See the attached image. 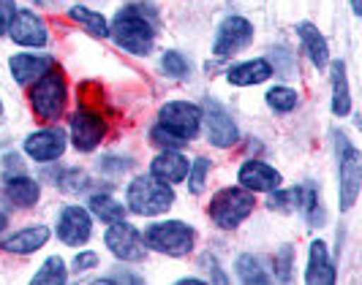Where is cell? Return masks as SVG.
Wrapping results in <instances>:
<instances>
[{
    "instance_id": "obj_14",
    "label": "cell",
    "mask_w": 362,
    "mask_h": 285,
    "mask_svg": "<svg viewBox=\"0 0 362 285\" xmlns=\"http://www.w3.org/2000/svg\"><path fill=\"white\" fill-rule=\"evenodd\" d=\"M66 150V136L60 128H49V131H38L33 136L25 139V152L33 158V161L49 163L54 158H60Z\"/></svg>"
},
{
    "instance_id": "obj_38",
    "label": "cell",
    "mask_w": 362,
    "mask_h": 285,
    "mask_svg": "<svg viewBox=\"0 0 362 285\" xmlns=\"http://www.w3.org/2000/svg\"><path fill=\"white\" fill-rule=\"evenodd\" d=\"M104 283H142V277H136V274H112V277H104Z\"/></svg>"
},
{
    "instance_id": "obj_27",
    "label": "cell",
    "mask_w": 362,
    "mask_h": 285,
    "mask_svg": "<svg viewBox=\"0 0 362 285\" xmlns=\"http://www.w3.org/2000/svg\"><path fill=\"white\" fill-rule=\"evenodd\" d=\"M69 280V274H66V264H63V258H47V264L38 269L36 277H33V283H44V285H60Z\"/></svg>"
},
{
    "instance_id": "obj_32",
    "label": "cell",
    "mask_w": 362,
    "mask_h": 285,
    "mask_svg": "<svg viewBox=\"0 0 362 285\" xmlns=\"http://www.w3.org/2000/svg\"><path fill=\"white\" fill-rule=\"evenodd\" d=\"M150 139H153L156 144H161V147H166V150H180L182 144H188L182 136L172 133V131H166L163 125H156V128L150 131Z\"/></svg>"
},
{
    "instance_id": "obj_30",
    "label": "cell",
    "mask_w": 362,
    "mask_h": 285,
    "mask_svg": "<svg viewBox=\"0 0 362 285\" xmlns=\"http://www.w3.org/2000/svg\"><path fill=\"white\" fill-rule=\"evenodd\" d=\"M207 171H210V161L207 158H197L194 163V169H188V188H191V193H197L199 196L202 190H204V177H207Z\"/></svg>"
},
{
    "instance_id": "obj_5",
    "label": "cell",
    "mask_w": 362,
    "mask_h": 285,
    "mask_svg": "<svg viewBox=\"0 0 362 285\" xmlns=\"http://www.w3.org/2000/svg\"><path fill=\"white\" fill-rule=\"evenodd\" d=\"M254 193L248 188H223L210 201V217L221 229H235L254 212Z\"/></svg>"
},
{
    "instance_id": "obj_19",
    "label": "cell",
    "mask_w": 362,
    "mask_h": 285,
    "mask_svg": "<svg viewBox=\"0 0 362 285\" xmlns=\"http://www.w3.org/2000/svg\"><path fill=\"white\" fill-rule=\"evenodd\" d=\"M188 169H191L188 161L182 158L180 152H172V150L161 152L156 161L150 163V174L156 179H161V182H182Z\"/></svg>"
},
{
    "instance_id": "obj_7",
    "label": "cell",
    "mask_w": 362,
    "mask_h": 285,
    "mask_svg": "<svg viewBox=\"0 0 362 285\" xmlns=\"http://www.w3.org/2000/svg\"><path fill=\"white\" fill-rule=\"evenodd\" d=\"M104 131H107L104 117L95 109H90L88 104H82V107L76 109V114L71 117V136L76 150H82V152L95 150L101 144V139H104Z\"/></svg>"
},
{
    "instance_id": "obj_22",
    "label": "cell",
    "mask_w": 362,
    "mask_h": 285,
    "mask_svg": "<svg viewBox=\"0 0 362 285\" xmlns=\"http://www.w3.org/2000/svg\"><path fill=\"white\" fill-rule=\"evenodd\" d=\"M272 76V66L267 60H251V63H243L235 66L229 71V82L237 87H248V85H259V82H267Z\"/></svg>"
},
{
    "instance_id": "obj_25",
    "label": "cell",
    "mask_w": 362,
    "mask_h": 285,
    "mask_svg": "<svg viewBox=\"0 0 362 285\" xmlns=\"http://www.w3.org/2000/svg\"><path fill=\"white\" fill-rule=\"evenodd\" d=\"M69 17H71L74 22H82V25L90 30L93 36H98V38L109 36L107 19L101 17L98 11H90V8H85V6H74L71 11H69Z\"/></svg>"
},
{
    "instance_id": "obj_35",
    "label": "cell",
    "mask_w": 362,
    "mask_h": 285,
    "mask_svg": "<svg viewBox=\"0 0 362 285\" xmlns=\"http://www.w3.org/2000/svg\"><path fill=\"white\" fill-rule=\"evenodd\" d=\"M275 264H278V277L281 280H289V269H291V248H284L278 253V258H275Z\"/></svg>"
},
{
    "instance_id": "obj_31",
    "label": "cell",
    "mask_w": 362,
    "mask_h": 285,
    "mask_svg": "<svg viewBox=\"0 0 362 285\" xmlns=\"http://www.w3.org/2000/svg\"><path fill=\"white\" fill-rule=\"evenodd\" d=\"M161 66H163V73L172 76V79H182V76L188 73V60H185L180 52H166L161 60Z\"/></svg>"
},
{
    "instance_id": "obj_40",
    "label": "cell",
    "mask_w": 362,
    "mask_h": 285,
    "mask_svg": "<svg viewBox=\"0 0 362 285\" xmlns=\"http://www.w3.org/2000/svg\"><path fill=\"white\" fill-rule=\"evenodd\" d=\"M3 229H6V214L0 212V231H3Z\"/></svg>"
},
{
    "instance_id": "obj_12",
    "label": "cell",
    "mask_w": 362,
    "mask_h": 285,
    "mask_svg": "<svg viewBox=\"0 0 362 285\" xmlns=\"http://www.w3.org/2000/svg\"><path fill=\"white\" fill-rule=\"evenodd\" d=\"M8 33H11V38L17 41L19 47H44L47 44V25L30 8L14 11V19L8 25Z\"/></svg>"
},
{
    "instance_id": "obj_8",
    "label": "cell",
    "mask_w": 362,
    "mask_h": 285,
    "mask_svg": "<svg viewBox=\"0 0 362 285\" xmlns=\"http://www.w3.org/2000/svg\"><path fill=\"white\" fill-rule=\"evenodd\" d=\"M104 242H107V248L112 250L117 258H123V261H142V258H145V239H142V234L136 231L131 223H126V220H115V223L109 226Z\"/></svg>"
},
{
    "instance_id": "obj_34",
    "label": "cell",
    "mask_w": 362,
    "mask_h": 285,
    "mask_svg": "<svg viewBox=\"0 0 362 285\" xmlns=\"http://www.w3.org/2000/svg\"><path fill=\"white\" fill-rule=\"evenodd\" d=\"M14 11H17V3L14 0H0V36L8 30V25L14 19Z\"/></svg>"
},
{
    "instance_id": "obj_39",
    "label": "cell",
    "mask_w": 362,
    "mask_h": 285,
    "mask_svg": "<svg viewBox=\"0 0 362 285\" xmlns=\"http://www.w3.org/2000/svg\"><path fill=\"white\" fill-rule=\"evenodd\" d=\"M351 6H354V11H357V14L362 11V8H360V0H351Z\"/></svg>"
},
{
    "instance_id": "obj_10",
    "label": "cell",
    "mask_w": 362,
    "mask_h": 285,
    "mask_svg": "<svg viewBox=\"0 0 362 285\" xmlns=\"http://www.w3.org/2000/svg\"><path fill=\"white\" fill-rule=\"evenodd\" d=\"M251 41H254V25L243 17H229L223 19V25L218 28L213 52L218 57H229V54H237L240 49H245Z\"/></svg>"
},
{
    "instance_id": "obj_20",
    "label": "cell",
    "mask_w": 362,
    "mask_h": 285,
    "mask_svg": "<svg viewBox=\"0 0 362 285\" xmlns=\"http://www.w3.org/2000/svg\"><path fill=\"white\" fill-rule=\"evenodd\" d=\"M52 57H36V54H17V57H11V73H14V79H17L19 85H28V82L38 79L41 73L47 71V68H52Z\"/></svg>"
},
{
    "instance_id": "obj_33",
    "label": "cell",
    "mask_w": 362,
    "mask_h": 285,
    "mask_svg": "<svg viewBox=\"0 0 362 285\" xmlns=\"http://www.w3.org/2000/svg\"><path fill=\"white\" fill-rule=\"evenodd\" d=\"M54 185H60L63 190H69V193H76V190H85L88 188V177L82 174V171H66V174H60Z\"/></svg>"
},
{
    "instance_id": "obj_29",
    "label": "cell",
    "mask_w": 362,
    "mask_h": 285,
    "mask_svg": "<svg viewBox=\"0 0 362 285\" xmlns=\"http://www.w3.org/2000/svg\"><path fill=\"white\" fill-rule=\"evenodd\" d=\"M267 104H270V109H275V111L286 114V111H291V109L297 107V92L289 87H272L270 92H267Z\"/></svg>"
},
{
    "instance_id": "obj_13",
    "label": "cell",
    "mask_w": 362,
    "mask_h": 285,
    "mask_svg": "<svg viewBox=\"0 0 362 285\" xmlns=\"http://www.w3.org/2000/svg\"><path fill=\"white\" fill-rule=\"evenodd\" d=\"M316 190L310 185H300V188H291V190H281V193H272V198L267 201L272 212H308L310 220L316 223Z\"/></svg>"
},
{
    "instance_id": "obj_3",
    "label": "cell",
    "mask_w": 362,
    "mask_h": 285,
    "mask_svg": "<svg viewBox=\"0 0 362 285\" xmlns=\"http://www.w3.org/2000/svg\"><path fill=\"white\" fill-rule=\"evenodd\" d=\"M66 79L60 68H47L36 79V85L30 90V104H33V111H36L41 120H60L63 109H66Z\"/></svg>"
},
{
    "instance_id": "obj_2",
    "label": "cell",
    "mask_w": 362,
    "mask_h": 285,
    "mask_svg": "<svg viewBox=\"0 0 362 285\" xmlns=\"http://www.w3.org/2000/svg\"><path fill=\"white\" fill-rule=\"evenodd\" d=\"M126 204L134 214L150 217V214L166 212V210L175 204V193H172V188H169L166 182L156 179L153 174H150V177H136L128 185Z\"/></svg>"
},
{
    "instance_id": "obj_16",
    "label": "cell",
    "mask_w": 362,
    "mask_h": 285,
    "mask_svg": "<svg viewBox=\"0 0 362 285\" xmlns=\"http://www.w3.org/2000/svg\"><path fill=\"white\" fill-rule=\"evenodd\" d=\"M240 185L248 188V190H278L281 188V174L262 161H248L243 169H240Z\"/></svg>"
},
{
    "instance_id": "obj_28",
    "label": "cell",
    "mask_w": 362,
    "mask_h": 285,
    "mask_svg": "<svg viewBox=\"0 0 362 285\" xmlns=\"http://www.w3.org/2000/svg\"><path fill=\"white\" fill-rule=\"evenodd\" d=\"M237 274L243 283H270V274L262 269L254 255H240L237 258Z\"/></svg>"
},
{
    "instance_id": "obj_18",
    "label": "cell",
    "mask_w": 362,
    "mask_h": 285,
    "mask_svg": "<svg viewBox=\"0 0 362 285\" xmlns=\"http://www.w3.org/2000/svg\"><path fill=\"white\" fill-rule=\"evenodd\" d=\"M49 239V229L47 226H30V229H22L14 236H8L0 248L6 253H17V255H28V253H36L38 248H44Z\"/></svg>"
},
{
    "instance_id": "obj_6",
    "label": "cell",
    "mask_w": 362,
    "mask_h": 285,
    "mask_svg": "<svg viewBox=\"0 0 362 285\" xmlns=\"http://www.w3.org/2000/svg\"><path fill=\"white\" fill-rule=\"evenodd\" d=\"M147 248L166 253V255H188L194 248V229L185 226L180 220H166V223H156L142 234Z\"/></svg>"
},
{
    "instance_id": "obj_15",
    "label": "cell",
    "mask_w": 362,
    "mask_h": 285,
    "mask_svg": "<svg viewBox=\"0 0 362 285\" xmlns=\"http://www.w3.org/2000/svg\"><path fill=\"white\" fill-rule=\"evenodd\" d=\"M90 214L85 212L82 207H69L60 214V223H57V236L66 242V245H85L90 239Z\"/></svg>"
},
{
    "instance_id": "obj_21",
    "label": "cell",
    "mask_w": 362,
    "mask_h": 285,
    "mask_svg": "<svg viewBox=\"0 0 362 285\" xmlns=\"http://www.w3.org/2000/svg\"><path fill=\"white\" fill-rule=\"evenodd\" d=\"M297 36L303 38V47H305V52H308L310 63H313L316 68H325L327 60H329V49H327L325 36H322L310 22H300V25H297Z\"/></svg>"
},
{
    "instance_id": "obj_37",
    "label": "cell",
    "mask_w": 362,
    "mask_h": 285,
    "mask_svg": "<svg viewBox=\"0 0 362 285\" xmlns=\"http://www.w3.org/2000/svg\"><path fill=\"white\" fill-rule=\"evenodd\" d=\"M202 264L213 267V280H216V283H226V274L218 269V264H216V258H213V255H202Z\"/></svg>"
},
{
    "instance_id": "obj_23",
    "label": "cell",
    "mask_w": 362,
    "mask_h": 285,
    "mask_svg": "<svg viewBox=\"0 0 362 285\" xmlns=\"http://www.w3.org/2000/svg\"><path fill=\"white\" fill-rule=\"evenodd\" d=\"M332 111L338 117H346L349 109H351V95H349V82H346V66L344 60H335L332 63Z\"/></svg>"
},
{
    "instance_id": "obj_11",
    "label": "cell",
    "mask_w": 362,
    "mask_h": 285,
    "mask_svg": "<svg viewBox=\"0 0 362 285\" xmlns=\"http://www.w3.org/2000/svg\"><path fill=\"white\" fill-rule=\"evenodd\" d=\"M204 125H207V139L216 147H232L237 142V128L229 117V111L213 98H204Z\"/></svg>"
},
{
    "instance_id": "obj_4",
    "label": "cell",
    "mask_w": 362,
    "mask_h": 285,
    "mask_svg": "<svg viewBox=\"0 0 362 285\" xmlns=\"http://www.w3.org/2000/svg\"><path fill=\"white\" fill-rule=\"evenodd\" d=\"M338 147V190H341V210H351L357 204L362 185V155L354 144L346 139L344 133L335 136Z\"/></svg>"
},
{
    "instance_id": "obj_17",
    "label": "cell",
    "mask_w": 362,
    "mask_h": 285,
    "mask_svg": "<svg viewBox=\"0 0 362 285\" xmlns=\"http://www.w3.org/2000/svg\"><path fill=\"white\" fill-rule=\"evenodd\" d=\"M305 283L308 285H332L335 283V269L329 261L325 242H313L308 255V272H305Z\"/></svg>"
},
{
    "instance_id": "obj_36",
    "label": "cell",
    "mask_w": 362,
    "mask_h": 285,
    "mask_svg": "<svg viewBox=\"0 0 362 285\" xmlns=\"http://www.w3.org/2000/svg\"><path fill=\"white\" fill-rule=\"evenodd\" d=\"M98 264V255L95 253H79L76 258H74V272H88Z\"/></svg>"
},
{
    "instance_id": "obj_26",
    "label": "cell",
    "mask_w": 362,
    "mask_h": 285,
    "mask_svg": "<svg viewBox=\"0 0 362 285\" xmlns=\"http://www.w3.org/2000/svg\"><path fill=\"white\" fill-rule=\"evenodd\" d=\"M90 212L95 214V217H101L104 223H115V220H123V217H126V207L117 204L115 198H109V196H93Z\"/></svg>"
},
{
    "instance_id": "obj_1",
    "label": "cell",
    "mask_w": 362,
    "mask_h": 285,
    "mask_svg": "<svg viewBox=\"0 0 362 285\" xmlns=\"http://www.w3.org/2000/svg\"><path fill=\"white\" fill-rule=\"evenodd\" d=\"M109 36L126 52L147 54L156 41V8L142 6V3L126 6L123 11H117V17L109 28Z\"/></svg>"
},
{
    "instance_id": "obj_9",
    "label": "cell",
    "mask_w": 362,
    "mask_h": 285,
    "mask_svg": "<svg viewBox=\"0 0 362 285\" xmlns=\"http://www.w3.org/2000/svg\"><path fill=\"white\" fill-rule=\"evenodd\" d=\"M161 125L166 131L182 136L185 142H191L199 133L202 109L194 107V104H185V101H172L161 109Z\"/></svg>"
},
{
    "instance_id": "obj_24",
    "label": "cell",
    "mask_w": 362,
    "mask_h": 285,
    "mask_svg": "<svg viewBox=\"0 0 362 285\" xmlns=\"http://www.w3.org/2000/svg\"><path fill=\"white\" fill-rule=\"evenodd\" d=\"M38 182L36 179H28V177H17V179H8L6 185V196L11 198L14 204L19 207H33L38 201Z\"/></svg>"
},
{
    "instance_id": "obj_41",
    "label": "cell",
    "mask_w": 362,
    "mask_h": 285,
    "mask_svg": "<svg viewBox=\"0 0 362 285\" xmlns=\"http://www.w3.org/2000/svg\"><path fill=\"white\" fill-rule=\"evenodd\" d=\"M0 111H3V104H0Z\"/></svg>"
}]
</instances>
